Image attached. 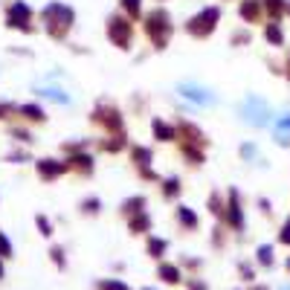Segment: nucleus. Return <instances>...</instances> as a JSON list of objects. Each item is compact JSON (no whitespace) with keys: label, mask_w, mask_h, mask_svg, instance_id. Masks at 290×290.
<instances>
[{"label":"nucleus","mask_w":290,"mask_h":290,"mask_svg":"<svg viewBox=\"0 0 290 290\" xmlns=\"http://www.w3.org/2000/svg\"><path fill=\"white\" fill-rule=\"evenodd\" d=\"M38 171L44 174V177H55L58 171H64V165H61V162H52V160H44V162H38Z\"/></svg>","instance_id":"obj_4"},{"label":"nucleus","mask_w":290,"mask_h":290,"mask_svg":"<svg viewBox=\"0 0 290 290\" xmlns=\"http://www.w3.org/2000/svg\"><path fill=\"white\" fill-rule=\"evenodd\" d=\"M180 93L183 96H189V99H195V102H212V93H206V90H200V87H192V84H183L180 87Z\"/></svg>","instance_id":"obj_3"},{"label":"nucleus","mask_w":290,"mask_h":290,"mask_svg":"<svg viewBox=\"0 0 290 290\" xmlns=\"http://www.w3.org/2000/svg\"><path fill=\"white\" fill-rule=\"evenodd\" d=\"M281 244H290V220L284 223V229H281Z\"/></svg>","instance_id":"obj_17"},{"label":"nucleus","mask_w":290,"mask_h":290,"mask_svg":"<svg viewBox=\"0 0 290 290\" xmlns=\"http://www.w3.org/2000/svg\"><path fill=\"white\" fill-rule=\"evenodd\" d=\"M0 278H3V267H0Z\"/></svg>","instance_id":"obj_19"},{"label":"nucleus","mask_w":290,"mask_h":290,"mask_svg":"<svg viewBox=\"0 0 290 290\" xmlns=\"http://www.w3.org/2000/svg\"><path fill=\"white\" fill-rule=\"evenodd\" d=\"M26 15H29V9H26L23 3H15L12 12H9V23H12V26H18V18H21V23H23V21H26ZM23 26H26V23H23Z\"/></svg>","instance_id":"obj_5"},{"label":"nucleus","mask_w":290,"mask_h":290,"mask_svg":"<svg viewBox=\"0 0 290 290\" xmlns=\"http://www.w3.org/2000/svg\"><path fill=\"white\" fill-rule=\"evenodd\" d=\"M160 278L162 281H168V284H174V281H180V270L171 264H162L160 267Z\"/></svg>","instance_id":"obj_6"},{"label":"nucleus","mask_w":290,"mask_h":290,"mask_svg":"<svg viewBox=\"0 0 290 290\" xmlns=\"http://www.w3.org/2000/svg\"><path fill=\"white\" fill-rule=\"evenodd\" d=\"M287 270H290V261H287Z\"/></svg>","instance_id":"obj_20"},{"label":"nucleus","mask_w":290,"mask_h":290,"mask_svg":"<svg viewBox=\"0 0 290 290\" xmlns=\"http://www.w3.org/2000/svg\"><path fill=\"white\" fill-rule=\"evenodd\" d=\"M154 134H160L162 139H171V128L162 125V122H154Z\"/></svg>","instance_id":"obj_9"},{"label":"nucleus","mask_w":290,"mask_h":290,"mask_svg":"<svg viewBox=\"0 0 290 290\" xmlns=\"http://www.w3.org/2000/svg\"><path fill=\"white\" fill-rule=\"evenodd\" d=\"M258 261H261L264 267L273 264V247H261V250H258Z\"/></svg>","instance_id":"obj_7"},{"label":"nucleus","mask_w":290,"mask_h":290,"mask_svg":"<svg viewBox=\"0 0 290 290\" xmlns=\"http://www.w3.org/2000/svg\"><path fill=\"white\" fill-rule=\"evenodd\" d=\"M131 229H148V218H137L131 223Z\"/></svg>","instance_id":"obj_15"},{"label":"nucleus","mask_w":290,"mask_h":290,"mask_svg":"<svg viewBox=\"0 0 290 290\" xmlns=\"http://www.w3.org/2000/svg\"><path fill=\"white\" fill-rule=\"evenodd\" d=\"M267 38H270V41H276V44H278V41H281V32H278L276 26H270V29H267Z\"/></svg>","instance_id":"obj_16"},{"label":"nucleus","mask_w":290,"mask_h":290,"mask_svg":"<svg viewBox=\"0 0 290 290\" xmlns=\"http://www.w3.org/2000/svg\"><path fill=\"white\" fill-rule=\"evenodd\" d=\"M107 32H110V38H113L119 46H125V44H128V32H131V26H128L125 21H110Z\"/></svg>","instance_id":"obj_2"},{"label":"nucleus","mask_w":290,"mask_h":290,"mask_svg":"<svg viewBox=\"0 0 290 290\" xmlns=\"http://www.w3.org/2000/svg\"><path fill=\"white\" fill-rule=\"evenodd\" d=\"M102 290H128L122 281H102Z\"/></svg>","instance_id":"obj_13"},{"label":"nucleus","mask_w":290,"mask_h":290,"mask_svg":"<svg viewBox=\"0 0 290 290\" xmlns=\"http://www.w3.org/2000/svg\"><path fill=\"white\" fill-rule=\"evenodd\" d=\"M215 21H218V9H206L203 15H197L195 21H192V26H189V29H192L195 35H200V32H209V29L215 26Z\"/></svg>","instance_id":"obj_1"},{"label":"nucleus","mask_w":290,"mask_h":290,"mask_svg":"<svg viewBox=\"0 0 290 290\" xmlns=\"http://www.w3.org/2000/svg\"><path fill=\"white\" fill-rule=\"evenodd\" d=\"M38 229H41V235H49V220L41 218V215H38Z\"/></svg>","instance_id":"obj_14"},{"label":"nucleus","mask_w":290,"mask_h":290,"mask_svg":"<svg viewBox=\"0 0 290 290\" xmlns=\"http://www.w3.org/2000/svg\"><path fill=\"white\" fill-rule=\"evenodd\" d=\"M0 255H3V258H9V255H12V244L6 241V235H3V232H0Z\"/></svg>","instance_id":"obj_10"},{"label":"nucleus","mask_w":290,"mask_h":290,"mask_svg":"<svg viewBox=\"0 0 290 290\" xmlns=\"http://www.w3.org/2000/svg\"><path fill=\"white\" fill-rule=\"evenodd\" d=\"M21 113H26L29 119H41V116H44L41 110H38V107H32V104H26V107H21Z\"/></svg>","instance_id":"obj_11"},{"label":"nucleus","mask_w":290,"mask_h":290,"mask_svg":"<svg viewBox=\"0 0 290 290\" xmlns=\"http://www.w3.org/2000/svg\"><path fill=\"white\" fill-rule=\"evenodd\" d=\"M281 290H290V287H281Z\"/></svg>","instance_id":"obj_21"},{"label":"nucleus","mask_w":290,"mask_h":290,"mask_svg":"<svg viewBox=\"0 0 290 290\" xmlns=\"http://www.w3.org/2000/svg\"><path fill=\"white\" fill-rule=\"evenodd\" d=\"M180 220H183L186 226H195V215H192L189 209H180Z\"/></svg>","instance_id":"obj_12"},{"label":"nucleus","mask_w":290,"mask_h":290,"mask_svg":"<svg viewBox=\"0 0 290 290\" xmlns=\"http://www.w3.org/2000/svg\"><path fill=\"white\" fill-rule=\"evenodd\" d=\"M162 250H165V241H157V238H151L148 241V253L151 255H160Z\"/></svg>","instance_id":"obj_8"},{"label":"nucleus","mask_w":290,"mask_h":290,"mask_svg":"<svg viewBox=\"0 0 290 290\" xmlns=\"http://www.w3.org/2000/svg\"><path fill=\"white\" fill-rule=\"evenodd\" d=\"M125 6L134 12V15H137V12H139V0H125Z\"/></svg>","instance_id":"obj_18"}]
</instances>
